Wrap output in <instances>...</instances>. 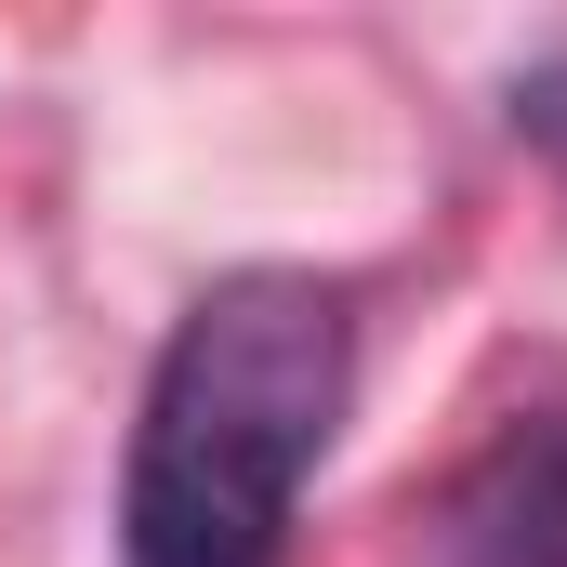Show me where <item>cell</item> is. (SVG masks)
Returning a JSON list of instances; mask_svg holds the SVG:
<instances>
[{"mask_svg": "<svg viewBox=\"0 0 567 567\" xmlns=\"http://www.w3.org/2000/svg\"><path fill=\"white\" fill-rule=\"evenodd\" d=\"M357 396V317L303 265L212 278L145 357L120 462V567H290L303 488Z\"/></svg>", "mask_w": 567, "mask_h": 567, "instance_id": "obj_1", "label": "cell"}, {"mask_svg": "<svg viewBox=\"0 0 567 567\" xmlns=\"http://www.w3.org/2000/svg\"><path fill=\"white\" fill-rule=\"evenodd\" d=\"M423 567H567V410L502 423L435 488Z\"/></svg>", "mask_w": 567, "mask_h": 567, "instance_id": "obj_2", "label": "cell"}, {"mask_svg": "<svg viewBox=\"0 0 567 567\" xmlns=\"http://www.w3.org/2000/svg\"><path fill=\"white\" fill-rule=\"evenodd\" d=\"M515 133H528V145L567 172V53H542V66L515 80Z\"/></svg>", "mask_w": 567, "mask_h": 567, "instance_id": "obj_3", "label": "cell"}]
</instances>
